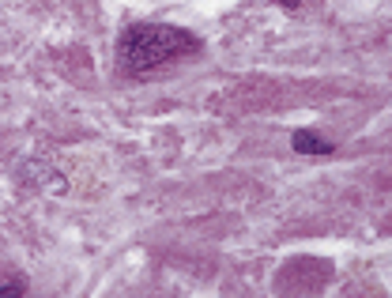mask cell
<instances>
[{
	"mask_svg": "<svg viewBox=\"0 0 392 298\" xmlns=\"http://www.w3.org/2000/svg\"><path fill=\"white\" fill-rule=\"evenodd\" d=\"M279 4H283V8H298L302 0H279Z\"/></svg>",
	"mask_w": 392,
	"mask_h": 298,
	"instance_id": "3957f363",
	"label": "cell"
},
{
	"mask_svg": "<svg viewBox=\"0 0 392 298\" xmlns=\"http://www.w3.org/2000/svg\"><path fill=\"white\" fill-rule=\"evenodd\" d=\"M294 151H302V155H328L336 148H332L328 140H320L317 133H310V128H298V133H294Z\"/></svg>",
	"mask_w": 392,
	"mask_h": 298,
	"instance_id": "7a4b0ae2",
	"label": "cell"
},
{
	"mask_svg": "<svg viewBox=\"0 0 392 298\" xmlns=\"http://www.w3.org/2000/svg\"><path fill=\"white\" fill-rule=\"evenodd\" d=\"M189 50H193V38L185 31L162 27V23H140V27H128L117 42V65H121V72L136 76L162 68L166 61H174Z\"/></svg>",
	"mask_w": 392,
	"mask_h": 298,
	"instance_id": "6da1fadb",
	"label": "cell"
}]
</instances>
